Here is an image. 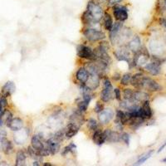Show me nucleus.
I'll return each instance as SVG.
<instances>
[{
	"instance_id": "obj_15",
	"label": "nucleus",
	"mask_w": 166,
	"mask_h": 166,
	"mask_svg": "<svg viewBox=\"0 0 166 166\" xmlns=\"http://www.w3.org/2000/svg\"><path fill=\"white\" fill-rule=\"evenodd\" d=\"M141 117L145 120H148L152 117V110H151L150 101H145L142 102L141 106Z\"/></svg>"
},
{
	"instance_id": "obj_25",
	"label": "nucleus",
	"mask_w": 166,
	"mask_h": 166,
	"mask_svg": "<svg viewBox=\"0 0 166 166\" xmlns=\"http://www.w3.org/2000/svg\"><path fill=\"white\" fill-rule=\"evenodd\" d=\"M103 23H104V28L106 31L111 30V28L113 27V19H112V17L108 12H104V16H103Z\"/></svg>"
},
{
	"instance_id": "obj_32",
	"label": "nucleus",
	"mask_w": 166,
	"mask_h": 166,
	"mask_svg": "<svg viewBox=\"0 0 166 166\" xmlns=\"http://www.w3.org/2000/svg\"><path fill=\"white\" fill-rule=\"evenodd\" d=\"M123 98L126 101H135L134 100V91L131 89H125L123 91ZM137 102V101H136Z\"/></svg>"
},
{
	"instance_id": "obj_6",
	"label": "nucleus",
	"mask_w": 166,
	"mask_h": 166,
	"mask_svg": "<svg viewBox=\"0 0 166 166\" xmlns=\"http://www.w3.org/2000/svg\"><path fill=\"white\" fill-rule=\"evenodd\" d=\"M76 54L80 58L89 61L96 60L94 51L90 47L86 45H78L76 48Z\"/></svg>"
},
{
	"instance_id": "obj_40",
	"label": "nucleus",
	"mask_w": 166,
	"mask_h": 166,
	"mask_svg": "<svg viewBox=\"0 0 166 166\" xmlns=\"http://www.w3.org/2000/svg\"><path fill=\"white\" fill-rule=\"evenodd\" d=\"M114 96L117 101H121V91L120 88L114 89Z\"/></svg>"
},
{
	"instance_id": "obj_20",
	"label": "nucleus",
	"mask_w": 166,
	"mask_h": 166,
	"mask_svg": "<svg viewBox=\"0 0 166 166\" xmlns=\"http://www.w3.org/2000/svg\"><path fill=\"white\" fill-rule=\"evenodd\" d=\"M70 121L69 122H71V123H74L76 125H77L81 127V126L84 123L85 121V117L83 116V113L80 112V111H76L73 112L72 115H71L70 118H69Z\"/></svg>"
},
{
	"instance_id": "obj_1",
	"label": "nucleus",
	"mask_w": 166,
	"mask_h": 166,
	"mask_svg": "<svg viewBox=\"0 0 166 166\" xmlns=\"http://www.w3.org/2000/svg\"><path fill=\"white\" fill-rule=\"evenodd\" d=\"M90 14H91L93 18L96 22H100L102 20L104 16V10L101 4L96 3L95 0H89L87 5H86V9Z\"/></svg>"
},
{
	"instance_id": "obj_19",
	"label": "nucleus",
	"mask_w": 166,
	"mask_h": 166,
	"mask_svg": "<svg viewBox=\"0 0 166 166\" xmlns=\"http://www.w3.org/2000/svg\"><path fill=\"white\" fill-rule=\"evenodd\" d=\"M89 72L86 69V67H81L76 72V80L81 84H85L89 78Z\"/></svg>"
},
{
	"instance_id": "obj_29",
	"label": "nucleus",
	"mask_w": 166,
	"mask_h": 166,
	"mask_svg": "<svg viewBox=\"0 0 166 166\" xmlns=\"http://www.w3.org/2000/svg\"><path fill=\"white\" fill-rule=\"evenodd\" d=\"M12 119H13V113L9 110H8V109L4 108L3 114H2V120H3L4 125L7 126V124H8V122Z\"/></svg>"
},
{
	"instance_id": "obj_46",
	"label": "nucleus",
	"mask_w": 166,
	"mask_h": 166,
	"mask_svg": "<svg viewBox=\"0 0 166 166\" xmlns=\"http://www.w3.org/2000/svg\"><path fill=\"white\" fill-rule=\"evenodd\" d=\"M159 23H160L161 25H163L164 28H166V19L165 18H160Z\"/></svg>"
},
{
	"instance_id": "obj_36",
	"label": "nucleus",
	"mask_w": 166,
	"mask_h": 166,
	"mask_svg": "<svg viewBox=\"0 0 166 166\" xmlns=\"http://www.w3.org/2000/svg\"><path fill=\"white\" fill-rule=\"evenodd\" d=\"M88 102H86V101L82 100V101H79L77 103V110L80 111V112H81V113H85L86 110H87V108H88Z\"/></svg>"
},
{
	"instance_id": "obj_5",
	"label": "nucleus",
	"mask_w": 166,
	"mask_h": 166,
	"mask_svg": "<svg viewBox=\"0 0 166 166\" xmlns=\"http://www.w3.org/2000/svg\"><path fill=\"white\" fill-rule=\"evenodd\" d=\"M114 94V89L111 81L105 79L103 81V90L101 91L100 97L103 102H109L112 99Z\"/></svg>"
},
{
	"instance_id": "obj_2",
	"label": "nucleus",
	"mask_w": 166,
	"mask_h": 166,
	"mask_svg": "<svg viewBox=\"0 0 166 166\" xmlns=\"http://www.w3.org/2000/svg\"><path fill=\"white\" fill-rule=\"evenodd\" d=\"M82 34L90 42H97V41H101L106 38V34L103 32L95 29V28H87V27L83 29Z\"/></svg>"
},
{
	"instance_id": "obj_42",
	"label": "nucleus",
	"mask_w": 166,
	"mask_h": 166,
	"mask_svg": "<svg viewBox=\"0 0 166 166\" xmlns=\"http://www.w3.org/2000/svg\"><path fill=\"white\" fill-rule=\"evenodd\" d=\"M0 105L3 106V108H7V106H8V100H7L6 97L2 96V98L0 100Z\"/></svg>"
},
{
	"instance_id": "obj_18",
	"label": "nucleus",
	"mask_w": 166,
	"mask_h": 166,
	"mask_svg": "<svg viewBox=\"0 0 166 166\" xmlns=\"http://www.w3.org/2000/svg\"><path fill=\"white\" fill-rule=\"evenodd\" d=\"M145 69L149 73H150L151 75L156 76L159 75L160 72V63L157 62L155 61H153L152 62H150L145 66Z\"/></svg>"
},
{
	"instance_id": "obj_41",
	"label": "nucleus",
	"mask_w": 166,
	"mask_h": 166,
	"mask_svg": "<svg viewBox=\"0 0 166 166\" xmlns=\"http://www.w3.org/2000/svg\"><path fill=\"white\" fill-rule=\"evenodd\" d=\"M122 1H124V0H108L106 4H107L108 7H111V8L112 6L116 5V4H118V3H121Z\"/></svg>"
},
{
	"instance_id": "obj_33",
	"label": "nucleus",
	"mask_w": 166,
	"mask_h": 166,
	"mask_svg": "<svg viewBox=\"0 0 166 166\" xmlns=\"http://www.w3.org/2000/svg\"><path fill=\"white\" fill-rule=\"evenodd\" d=\"M76 150V146L74 143H71L69 144L68 145H67L65 148L63 149L62 152V155H66L69 153H74Z\"/></svg>"
},
{
	"instance_id": "obj_45",
	"label": "nucleus",
	"mask_w": 166,
	"mask_h": 166,
	"mask_svg": "<svg viewBox=\"0 0 166 166\" xmlns=\"http://www.w3.org/2000/svg\"><path fill=\"white\" fill-rule=\"evenodd\" d=\"M96 3H98L99 4H106L108 0H95Z\"/></svg>"
},
{
	"instance_id": "obj_14",
	"label": "nucleus",
	"mask_w": 166,
	"mask_h": 166,
	"mask_svg": "<svg viewBox=\"0 0 166 166\" xmlns=\"http://www.w3.org/2000/svg\"><path fill=\"white\" fill-rule=\"evenodd\" d=\"M7 127L13 131H19L23 128V121L19 117H14L11 120L8 124H7Z\"/></svg>"
},
{
	"instance_id": "obj_17",
	"label": "nucleus",
	"mask_w": 166,
	"mask_h": 166,
	"mask_svg": "<svg viewBox=\"0 0 166 166\" xmlns=\"http://www.w3.org/2000/svg\"><path fill=\"white\" fill-rule=\"evenodd\" d=\"M89 78L85 84L88 86L89 88L91 89L92 91L97 89L100 85V76L96 74H89Z\"/></svg>"
},
{
	"instance_id": "obj_24",
	"label": "nucleus",
	"mask_w": 166,
	"mask_h": 166,
	"mask_svg": "<svg viewBox=\"0 0 166 166\" xmlns=\"http://www.w3.org/2000/svg\"><path fill=\"white\" fill-rule=\"evenodd\" d=\"M26 160H27V154L24 152V150H20L16 154L15 165L17 166H23L26 164Z\"/></svg>"
},
{
	"instance_id": "obj_54",
	"label": "nucleus",
	"mask_w": 166,
	"mask_h": 166,
	"mask_svg": "<svg viewBox=\"0 0 166 166\" xmlns=\"http://www.w3.org/2000/svg\"><path fill=\"white\" fill-rule=\"evenodd\" d=\"M165 5H166V0H165Z\"/></svg>"
},
{
	"instance_id": "obj_22",
	"label": "nucleus",
	"mask_w": 166,
	"mask_h": 166,
	"mask_svg": "<svg viewBox=\"0 0 166 166\" xmlns=\"http://www.w3.org/2000/svg\"><path fill=\"white\" fill-rule=\"evenodd\" d=\"M31 145L33 146L35 150H37L38 152L42 150L45 147L44 143H43V141H42V137H41L39 135H34V136L32 137V140H31Z\"/></svg>"
},
{
	"instance_id": "obj_30",
	"label": "nucleus",
	"mask_w": 166,
	"mask_h": 166,
	"mask_svg": "<svg viewBox=\"0 0 166 166\" xmlns=\"http://www.w3.org/2000/svg\"><path fill=\"white\" fill-rule=\"evenodd\" d=\"M116 118L119 119L124 126H125V125H127V121H128V120H127V116H126V114L125 111H121V110H117V111H116Z\"/></svg>"
},
{
	"instance_id": "obj_7",
	"label": "nucleus",
	"mask_w": 166,
	"mask_h": 166,
	"mask_svg": "<svg viewBox=\"0 0 166 166\" xmlns=\"http://www.w3.org/2000/svg\"><path fill=\"white\" fill-rule=\"evenodd\" d=\"M114 56L118 61H124L131 65V53L126 48H121L114 52Z\"/></svg>"
},
{
	"instance_id": "obj_12",
	"label": "nucleus",
	"mask_w": 166,
	"mask_h": 166,
	"mask_svg": "<svg viewBox=\"0 0 166 166\" xmlns=\"http://www.w3.org/2000/svg\"><path fill=\"white\" fill-rule=\"evenodd\" d=\"M0 145H1V149L3 153L9 155L13 153L14 151V146H13L12 141L6 138V137H2L0 138Z\"/></svg>"
},
{
	"instance_id": "obj_10",
	"label": "nucleus",
	"mask_w": 166,
	"mask_h": 166,
	"mask_svg": "<svg viewBox=\"0 0 166 166\" xmlns=\"http://www.w3.org/2000/svg\"><path fill=\"white\" fill-rule=\"evenodd\" d=\"M123 28V23L122 22H120V21H116V23H114L113 27L111 28V30L110 31V40L113 44L116 43V40H117V38H118L119 34L121 33V29Z\"/></svg>"
},
{
	"instance_id": "obj_44",
	"label": "nucleus",
	"mask_w": 166,
	"mask_h": 166,
	"mask_svg": "<svg viewBox=\"0 0 166 166\" xmlns=\"http://www.w3.org/2000/svg\"><path fill=\"white\" fill-rule=\"evenodd\" d=\"M3 126H0V138L2 137H6L7 136V132L4 129L2 128Z\"/></svg>"
},
{
	"instance_id": "obj_49",
	"label": "nucleus",
	"mask_w": 166,
	"mask_h": 166,
	"mask_svg": "<svg viewBox=\"0 0 166 166\" xmlns=\"http://www.w3.org/2000/svg\"><path fill=\"white\" fill-rule=\"evenodd\" d=\"M1 165H8V164L6 161H1L0 162V166Z\"/></svg>"
},
{
	"instance_id": "obj_4",
	"label": "nucleus",
	"mask_w": 166,
	"mask_h": 166,
	"mask_svg": "<svg viewBox=\"0 0 166 166\" xmlns=\"http://www.w3.org/2000/svg\"><path fill=\"white\" fill-rule=\"evenodd\" d=\"M111 8H112L113 15L116 21H120L123 23L128 19V8H126V6L121 5L120 3H118V4L112 6Z\"/></svg>"
},
{
	"instance_id": "obj_53",
	"label": "nucleus",
	"mask_w": 166,
	"mask_h": 166,
	"mask_svg": "<svg viewBox=\"0 0 166 166\" xmlns=\"http://www.w3.org/2000/svg\"><path fill=\"white\" fill-rule=\"evenodd\" d=\"M1 98H2V94H1V92H0V100H1Z\"/></svg>"
},
{
	"instance_id": "obj_13",
	"label": "nucleus",
	"mask_w": 166,
	"mask_h": 166,
	"mask_svg": "<svg viewBox=\"0 0 166 166\" xmlns=\"http://www.w3.org/2000/svg\"><path fill=\"white\" fill-rule=\"evenodd\" d=\"M93 136H92V141L97 145H102L106 141V134L105 131H102L100 129H97L93 131Z\"/></svg>"
},
{
	"instance_id": "obj_39",
	"label": "nucleus",
	"mask_w": 166,
	"mask_h": 166,
	"mask_svg": "<svg viewBox=\"0 0 166 166\" xmlns=\"http://www.w3.org/2000/svg\"><path fill=\"white\" fill-rule=\"evenodd\" d=\"M104 110V105L103 103H101V101H97L96 103V106H95V108H94V111L96 113H100L101 111H102Z\"/></svg>"
},
{
	"instance_id": "obj_9",
	"label": "nucleus",
	"mask_w": 166,
	"mask_h": 166,
	"mask_svg": "<svg viewBox=\"0 0 166 166\" xmlns=\"http://www.w3.org/2000/svg\"><path fill=\"white\" fill-rule=\"evenodd\" d=\"M98 120L99 122L102 125H106L113 119L114 112L112 109L107 108L104 109L103 111L98 113Z\"/></svg>"
},
{
	"instance_id": "obj_50",
	"label": "nucleus",
	"mask_w": 166,
	"mask_h": 166,
	"mask_svg": "<svg viewBox=\"0 0 166 166\" xmlns=\"http://www.w3.org/2000/svg\"><path fill=\"white\" fill-rule=\"evenodd\" d=\"M43 165H44V166H52L53 164H50V163H49V164L44 163V164H43Z\"/></svg>"
},
{
	"instance_id": "obj_38",
	"label": "nucleus",
	"mask_w": 166,
	"mask_h": 166,
	"mask_svg": "<svg viewBox=\"0 0 166 166\" xmlns=\"http://www.w3.org/2000/svg\"><path fill=\"white\" fill-rule=\"evenodd\" d=\"M121 140L123 141V142L126 144V145H129V144H130V140H131V136L129 135L128 133H126V132H123V133L121 135Z\"/></svg>"
},
{
	"instance_id": "obj_23",
	"label": "nucleus",
	"mask_w": 166,
	"mask_h": 166,
	"mask_svg": "<svg viewBox=\"0 0 166 166\" xmlns=\"http://www.w3.org/2000/svg\"><path fill=\"white\" fill-rule=\"evenodd\" d=\"M129 50H131L132 53H136L138 52L141 48V38L139 36H135L132 40L130 41V43L128 44Z\"/></svg>"
},
{
	"instance_id": "obj_8",
	"label": "nucleus",
	"mask_w": 166,
	"mask_h": 166,
	"mask_svg": "<svg viewBox=\"0 0 166 166\" xmlns=\"http://www.w3.org/2000/svg\"><path fill=\"white\" fill-rule=\"evenodd\" d=\"M46 145L49 150L50 154H56L60 150L61 141H59L54 136H53V137H50L48 141H46Z\"/></svg>"
},
{
	"instance_id": "obj_34",
	"label": "nucleus",
	"mask_w": 166,
	"mask_h": 166,
	"mask_svg": "<svg viewBox=\"0 0 166 166\" xmlns=\"http://www.w3.org/2000/svg\"><path fill=\"white\" fill-rule=\"evenodd\" d=\"M86 126H87V128L91 131H96L98 129V123L97 121L93 118H90L86 122Z\"/></svg>"
},
{
	"instance_id": "obj_55",
	"label": "nucleus",
	"mask_w": 166,
	"mask_h": 166,
	"mask_svg": "<svg viewBox=\"0 0 166 166\" xmlns=\"http://www.w3.org/2000/svg\"><path fill=\"white\" fill-rule=\"evenodd\" d=\"M0 159H1V156H0Z\"/></svg>"
},
{
	"instance_id": "obj_21",
	"label": "nucleus",
	"mask_w": 166,
	"mask_h": 166,
	"mask_svg": "<svg viewBox=\"0 0 166 166\" xmlns=\"http://www.w3.org/2000/svg\"><path fill=\"white\" fill-rule=\"evenodd\" d=\"M106 134V141L110 143H116L121 141V134L118 133L117 131H111L109 129H106L105 131Z\"/></svg>"
},
{
	"instance_id": "obj_47",
	"label": "nucleus",
	"mask_w": 166,
	"mask_h": 166,
	"mask_svg": "<svg viewBox=\"0 0 166 166\" xmlns=\"http://www.w3.org/2000/svg\"><path fill=\"white\" fill-rule=\"evenodd\" d=\"M165 146H166V141H164V143L163 145H161L160 147H159V148L158 153H159V152H161V151L163 150L165 148Z\"/></svg>"
},
{
	"instance_id": "obj_26",
	"label": "nucleus",
	"mask_w": 166,
	"mask_h": 166,
	"mask_svg": "<svg viewBox=\"0 0 166 166\" xmlns=\"http://www.w3.org/2000/svg\"><path fill=\"white\" fill-rule=\"evenodd\" d=\"M134 100L138 103H142L143 101L149 100V94L143 91L138 90L134 91Z\"/></svg>"
},
{
	"instance_id": "obj_35",
	"label": "nucleus",
	"mask_w": 166,
	"mask_h": 166,
	"mask_svg": "<svg viewBox=\"0 0 166 166\" xmlns=\"http://www.w3.org/2000/svg\"><path fill=\"white\" fill-rule=\"evenodd\" d=\"M153 153H154L153 150H151L148 151L147 153L145 154H143V155L141 156V158L139 159L138 160H137V162H136V164H138L139 165V164H142L143 163H145V162L147 159H149L150 158L151 155L153 154Z\"/></svg>"
},
{
	"instance_id": "obj_37",
	"label": "nucleus",
	"mask_w": 166,
	"mask_h": 166,
	"mask_svg": "<svg viewBox=\"0 0 166 166\" xmlns=\"http://www.w3.org/2000/svg\"><path fill=\"white\" fill-rule=\"evenodd\" d=\"M53 136H54L57 140H58V141L62 142V141L64 140V137H65V129H62L60 131H58V132H56L55 135Z\"/></svg>"
},
{
	"instance_id": "obj_31",
	"label": "nucleus",
	"mask_w": 166,
	"mask_h": 166,
	"mask_svg": "<svg viewBox=\"0 0 166 166\" xmlns=\"http://www.w3.org/2000/svg\"><path fill=\"white\" fill-rule=\"evenodd\" d=\"M131 77H132V75H131V73L130 72H127V73H125L122 76H121V86H128L129 84L131 83Z\"/></svg>"
},
{
	"instance_id": "obj_3",
	"label": "nucleus",
	"mask_w": 166,
	"mask_h": 166,
	"mask_svg": "<svg viewBox=\"0 0 166 166\" xmlns=\"http://www.w3.org/2000/svg\"><path fill=\"white\" fill-rule=\"evenodd\" d=\"M141 89L147 90L149 91H159L162 90V86L155 80L143 76V77L141 78V86H140V90Z\"/></svg>"
},
{
	"instance_id": "obj_51",
	"label": "nucleus",
	"mask_w": 166,
	"mask_h": 166,
	"mask_svg": "<svg viewBox=\"0 0 166 166\" xmlns=\"http://www.w3.org/2000/svg\"><path fill=\"white\" fill-rule=\"evenodd\" d=\"M3 110H4V108H3V106H1V105H0V112H1V111H3Z\"/></svg>"
},
{
	"instance_id": "obj_48",
	"label": "nucleus",
	"mask_w": 166,
	"mask_h": 166,
	"mask_svg": "<svg viewBox=\"0 0 166 166\" xmlns=\"http://www.w3.org/2000/svg\"><path fill=\"white\" fill-rule=\"evenodd\" d=\"M33 165H34V166H36V165L39 166V165H40V162H39V161H38V160H35V161H34V162H33Z\"/></svg>"
},
{
	"instance_id": "obj_43",
	"label": "nucleus",
	"mask_w": 166,
	"mask_h": 166,
	"mask_svg": "<svg viewBox=\"0 0 166 166\" xmlns=\"http://www.w3.org/2000/svg\"><path fill=\"white\" fill-rule=\"evenodd\" d=\"M121 74L119 72H115L113 74V76H112V79H113L114 81H120L121 80Z\"/></svg>"
},
{
	"instance_id": "obj_11",
	"label": "nucleus",
	"mask_w": 166,
	"mask_h": 166,
	"mask_svg": "<svg viewBox=\"0 0 166 166\" xmlns=\"http://www.w3.org/2000/svg\"><path fill=\"white\" fill-rule=\"evenodd\" d=\"M16 91V86L13 81H8L7 82L2 86L1 88V94L2 96L8 98L9 96L13 95Z\"/></svg>"
},
{
	"instance_id": "obj_16",
	"label": "nucleus",
	"mask_w": 166,
	"mask_h": 166,
	"mask_svg": "<svg viewBox=\"0 0 166 166\" xmlns=\"http://www.w3.org/2000/svg\"><path fill=\"white\" fill-rule=\"evenodd\" d=\"M80 130V126L76 125L74 123L69 122L67 126L65 128V136L67 139L72 138L73 136H75L78 133V131Z\"/></svg>"
},
{
	"instance_id": "obj_52",
	"label": "nucleus",
	"mask_w": 166,
	"mask_h": 166,
	"mask_svg": "<svg viewBox=\"0 0 166 166\" xmlns=\"http://www.w3.org/2000/svg\"><path fill=\"white\" fill-rule=\"evenodd\" d=\"M162 162H164V163H166V158L163 159H162Z\"/></svg>"
},
{
	"instance_id": "obj_27",
	"label": "nucleus",
	"mask_w": 166,
	"mask_h": 166,
	"mask_svg": "<svg viewBox=\"0 0 166 166\" xmlns=\"http://www.w3.org/2000/svg\"><path fill=\"white\" fill-rule=\"evenodd\" d=\"M27 153H28V155L30 156V158L34 159V160H38L39 162H41L42 159H43V156H41L39 152L33 148L32 145L28 146V149H27Z\"/></svg>"
},
{
	"instance_id": "obj_28",
	"label": "nucleus",
	"mask_w": 166,
	"mask_h": 166,
	"mask_svg": "<svg viewBox=\"0 0 166 166\" xmlns=\"http://www.w3.org/2000/svg\"><path fill=\"white\" fill-rule=\"evenodd\" d=\"M143 74L142 73H136L134 76H132V77H131V85L135 87V88L138 89L140 90V86H141V78L143 77Z\"/></svg>"
}]
</instances>
